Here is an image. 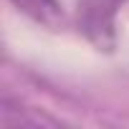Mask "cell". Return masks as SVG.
I'll return each mask as SVG.
<instances>
[{"label":"cell","mask_w":129,"mask_h":129,"mask_svg":"<svg viewBox=\"0 0 129 129\" xmlns=\"http://www.w3.org/2000/svg\"><path fill=\"white\" fill-rule=\"evenodd\" d=\"M129 0H79L76 3V25L84 38L111 53L116 48V15Z\"/></svg>","instance_id":"1"},{"label":"cell","mask_w":129,"mask_h":129,"mask_svg":"<svg viewBox=\"0 0 129 129\" xmlns=\"http://www.w3.org/2000/svg\"><path fill=\"white\" fill-rule=\"evenodd\" d=\"M10 3L28 18H33L41 25H58L63 20V10L58 0H10Z\"/></svg>","instance_id":"2"}]
</instances>
